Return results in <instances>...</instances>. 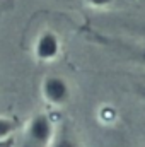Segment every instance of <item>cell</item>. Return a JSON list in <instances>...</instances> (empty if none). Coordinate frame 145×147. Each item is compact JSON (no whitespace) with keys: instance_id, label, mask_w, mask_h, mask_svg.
<instances>
[{"instance_id":"1","label":"cell","mask_w":145,"mask_h":147,"mask_svg":"<svg viewBox=\"0 0 145 147\" xmlns=\"http://www.w3.org/2000/svg\"><path fill=\"white\" fill-rule=\"evenodd\" d=\"M41 96L50 106H63L70 101L72 89L65 77L50 74L41 80Z\"/></svg>"},{"instance_id":"2","label":"cell","mask_w":145,"mask_h":147,"mask_svg":"<svg viewBox=\"0 0 145 147\" xmlns=\"http://www.w3.org/2000/svg\"><path fill=\"white\" fill-rule=\"evenodd\" d=\"M56 135L51 118L46 113L34 115L26 125V139L36 147H48Z\"/></svg>"},{"instance_id":"3","label":"cell","mask_w":145,"mask_h":147,"mask_svg":"<svg viewBox=\"0 0 145 147\" xmlns=\"http://www.w3.org/2000/svg\"><path fill=\"white\" fill-rule=\"evenodd\" d=\"M33 53H34V58L38 62H43V63L55 62L62 53V39H60V36L51 29L41 31L34 39Z\"/></svg>"},{"instance_id":"4","label":"cell","mask_w":145,"mask_h":147,"mask_svg":"<svg viewBox=\"0 0 145 147\" xmlns=\"http://www.w3.org/2000/svg\"><path fill=\"white\" fill-rule=\"evenodd\" d=\"M48 147H82V146L70 130L60 128V130H56V135H55L53 142Z\"/></svg>"},{"instance_id":"5","label":"cell","mask_w":145,"mask_h":147,"mask_svg":"<svg viewBox=\"0 0 145 147\" xmlns=\"http://www.w3.org/2000/svg\"><path fill=\"white\" fill-rule=\"evenodd\" d=\"M15 130H17V120L10 116H0V144H5V140L10 139Z\"/></svg>"},{"instance_id":"6","label":"cell","mask_w":145,"mask_h":147,"mask_svg":"<svg viewBox=\"0 0 145 147\" xmlns=\"http://www.w3.org/2000/svg\"><path fill=\"white\" fill-rule=\"evenodd\" d=\"M84 3L92 9H108L114 3V0H84Z\"/></svg>"}]
</instances>
